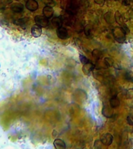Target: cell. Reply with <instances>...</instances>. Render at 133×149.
I'll return each mask as SVG.
<instances>
[{"mask_svg": "<svg viewBox=\"0 0 133 149\" xmlns=\"http://www.w3.org/2000/svg\"><path fill=\"white\" fill-rule=\"evenodd\" d=\"M113 35H114V40L122 44L125 40V37L127 34L122 27H114L113 29Z\"/></svg>", "mask_w": 133, "mask_h": 149, "instance_id": "obj_1", "label": "cell"}, {"mask_svg": "<svg viewBox=\"0 0 133 149\" xmlns=\"http://www.w3.org/2000/svg\"><path fill=\"white\" fill-rule=\"evenodd\" d=\"M34 21L36 24L41 26V27H47L49 24L48 19L45 17L44 15L43 16H41V15L36 16L34 17Z\"/></svg>", "mask_w": 133, "mask_h": 149, "instance_id": "obj_2", "label": "cell"}, {"mask_svg": "<svg viewBox=\"0 0 133 149\" xmlns=\"http://www.w3.org/2000/svg\"><path fill=\"white\" fill-rule=\"evenodd\" d=\"M113 135L110 133H106V134H104L101 136L100 137V141L102 143L103 145L104 146H110L111 144H112L113 142Z\"/></svg>", "mask_w": 133, "mask_h": 149, "instance_id": "obj_3", "label": "cell"}, {"mask_svg": "<svg viewBox=\"0 0 133 149\" xmlns=\"http://www.w3.org/2000/svg\"><path fill=\"white\" fill-rule=\"evenodd\" d=\"M26 8L31 12L36 11L38 9V2L36 0H27L25 4Z\"/></svg>", "mask_w": 133, "mask_h": 149, "instance_id": "obj_4", "label": "cell"}, {"mask_svg": "<svg viewBox=\"0 0 133 149\" xmlns=\"http://www.w3.org/2000/svg\"><path fill=\"white\" fill-rule=\"evenodd\" d=\"M57 36L59 39L65 40L67 39L69 37V33H68V30H66V28L63 27V26H59L57 29Z\"/></svg>", "mask_w": 133, "mask_h": 149, "instance_id": "obj_5", "label": "cell"}, {"mask_svg": "<svg viewBox=\"0 0 133 149\" xmlns=\"http://www.w3.org/2000/svg\"><path fill=\"white\" fill-rule=\"evenodd\" d=\"M94 68H95V65H93L92 62H90V61H88V62L83 65V73L86 75H90Z\"/></svg>", "mask_w": 133, "mask_h": 149, "instance_id": "obj_6", "label": "cell"}, {"mask_svg": "<svg viewBox=\"0 0 133 149\" xmlns=\"http://www.w3.org/2000/svg\"><path fill=\"white\" fill-rule=\"evenodd\" d=\"M102 114L107 118H111L113 116V109L111 105L110 106H107L106 104L104 105L102 109Z\"/></svg>", "mask_w": 133, "mask_h": 149, "instance_id": "obj_7", "label": "cell"}, {"mask_svg": "<svg viewBox=\"0 0 133 149\" xmlns=\"http://www.w3.org/2000/svg\"><path fill=\"white\" fill-rule=\"evenodd\" d=\"M42 33L41 26L37 25H34L31 28V34L34 37H39Z\"/></svg>", "mask_w": 133, "mask_h": 149, "instance_id": "obj_8", "label": "cell"}, {"mask_svg": "<svg viewBox=\"0 0 133 149\" xmlns=\"http://www.w3.org/2000/svg\"><path fill=\"white\" fill-rule=\"evenodd\" d=\"M43 15L48 19L52 18L54 15V9H52V7L49 6H44L43 9Z\"/></svg>", "mask_w": 133, "mask_h": 149, "instance_id": "obj_9", "label": "cell"}, {"mask_svg": "<svg viewBox=\"0 0 133 149\" xmlns=\"http://www.w3.org/2000/svg\"><path fill=\"white\" fill-rule=\"evenodd\" d=\"M24 9V6H23L22 3H20V2H16V3H14V4L12 5L11 6V10L16 13H20L23 11Z\"/></svg>", "mask_w": 133, "mask_h": 149, "instance_id": "obj_10", "label": "cell"}, {"mask_svg": "<svg viewBox=\"0 0 133 149\" xmlns=\"http://www.w3.org/2000/svg\"><path fill=\"white\" fill-rule=\"evenodd\" d=\"M28 22H29V19L28 18H20L16 19V20H14V23L16 25L20 26L23 29H25L27 27Z\"/></svg>", "mask_w": 133, "mask_h": 149, "instance_id": "obj_11", "label": "cell"}, {"mask_svg": "<svg viewBox=\"0 0 133 149\" xmlns=\"http://www.w3.org/2000/svg\"><path fill=\"white\" fill-rule=\"evenodd\" d=\"M120 100H119V98L117 96V95H114V96H112L111 98V100H110V105H111V107L112 108H117V107H118L120 106Z\"/></svg>", "mask_w": 133, "mask_h": 149, "instance_id": "obj_12", "label": "cell"}, {"mask_svg": "<svg viewBox=\"0 0 133 149\" xmlns=\"http://www.w3.org/2000/svg\"><path fill=\"white\" fill-rule=\"evenodd\" d=\"M54 146L57 149H65L66 148L65 143L62 139H55L54 141Z\"/></svg>", "mask_w": 133, "mask_h": 149, "instance_id": "obj_13", "label": "cell"}, {"mask_svg": "<svg viewBox=\"0 0 133 149\" xmlns=\"http://www.w3.org/2000/svg\"><path fill=\"white\" fill-rule=\"evenodd\" d=\"M51 23H52V25H54L56 27L62 26V19L61 17H58V16L54 17L51 19Z\"/></svg>", "mask_w": 133, "mask_h": 149, "instance_id": "obj_14", "label": "cell"}, {"mask_svg": "<svg viewBox=\"0 0 133 149\" xmlns=\"http://www.w3.org/2000/svg\"><path fill=\"white\" fill-rule=\"evenodd\" d=\"M114 19H115V21H116L117 23H118V24H121V25H123L124 24L123 16H122V15H121L119 12H117L116 13H115Z\"/></svg>", "mask_w": 133, "mask_h": 149, "instance_id": "obj_15", "label": "cell"}, {"mask_svg": "<svg viewBox=\"0 0 133 149\" xmlns=\"http://www.w3.org/2000/svg\"><path fill=\"white\" fill-rule=\"evenodd\" d=\"M104 63L105 65H106V67H112V66L114 65V61L112 58L108 57V58H105L104 59Z\"/></svg>", "mask_w": 133, "mask_h": 149, "instance_id": "obj_16", "label": "cell"}, {"mask_svg": "<svg viewBox=\"0 0 133 149\" xmlns=\"http://www.w3.org/2000/svg\"><path fill=\"white\" fill-rule=\"evenodd\" d=\"M125 79L127 81H133V73L131 72H127L125 74Z\"/></svg>", "mask_w": 133, "mask_h": 149, "instance_id": "obj_17", "label": "cell"}, {"mask_svg": "<svg viewBox=\"0 0 133 149\" xmlns=\"http://www.w3.org/2000/svg\"><path fill=\"white\" fill-rule=\"evenodd\" d=\"M92 54L94 58H100V56H101V51L100 50H98V49H94L92 52Z\"/></svg>", "mask_w": 133, "mask_h": 149, "instance_id": "obj_18", "label": "cell"}, {"mask_svg": "<svg viewBox=\"0 0 133 149\" xmlns=\"http://www.w3.org/2000/svg\"><path fill=\"white\" fill-rule=\"evenodd\" d=\"M79 60H80V62L83 65H85V64H86L89 61L88 58H86V56L83 55V54H79Z\"/></svg>", "mask_w": 133, "mask_h": 149, "instance_id": "obj_19", "label": "cell"}, {"mask_svg": "<svg viewBox=\"0 0 133 149\" xmlns=\"http://www.w3.org/2000/svg\"><path fill=\"white\" fill-rule=\"evenodd\" d=\"M127 122L128 123V124L133 126V116H128L127 117Z\"/></svg>", "mask_w": 133, "mask_h": 149, "instance_id": "obj_20", "label": "cell"}, {"mask_svg": "<svg viewBox=\"0 0 133 149\" xmlns=\"http://www.w3.org/2000/svg\"><path fill=\"white\" fill-rule=\"evenodd\" d=\"M121 27L123 28V30H125V32L126 33V34H128V33H130V30H129V29H128V26H126V25H125V24H123V25H122V26H121Z\"/></svg>", "mask_w": 133, "mask_h": 149, "instance_id": "obj_21", "label": "cell"}, {"mask_svg": "<svg viewBox=\"0 0 133 149\" xmlns=\"http://www.w3.org/2000/svg\"><path fill=\"white\" fill-rule=\"evenodd\" d=\"M55 2H54L53 0H48V2H47V6H55Z\"/></svg>", "mask_w": 133, "mask_h": 149, "instance_id": "obj_22", "label": "cell"}, {"mask_svg": "<svg viewBox=\"0 0 133 149\" xmlns=\"http://www.w3.org/2000/svg\"><path fill=\"white\" fill-rule=\"evenodd\" d=\"M94 2L98 5H103L104 3L105 0H94Z\"/></svg>", "mask_w": 133, "mask_h": 149, "instance_id": "obj_23", "label": "cell"}, {"mask_svg": "<svg viewBox=\"0 0 133 149\" xmlns=\"http://www.w3.org/2000/svg\"><path fill=\"white\" fill-rule=\"evenodd\" d=\"M113 66H114V67L116 69H121V65H114H114H113Z\"/></svg>", "mask_w": 133, "mask_h": 149, "instance_id": "obj_24", "label": "cell"}, {"mask_svg": "<svg viewBox=\"0 0 133 149\" xmlns=\"http://www.w3.org/2000/svg\"><path fill=\"white\" fill-rule=\"evenodd\" d=\"M124 5H128L129 4V0H123V2H122Z\"/></svg>", "mask_w": 133, "mask_h": 149, "instance_id": "obj_25", "label": "cell"}, {"mask_svg": "<svg viewBox=\"0 0 133 149\" xmlns=\"http://www.w3.org/2000/svg\"><path fill=\"white\" fill-rule=\"evenodd\" d=\"M16 1H17V2H19V1H21V0H16Z\"/></svg>", "mask_w": 133, "mask_h": 149, "instance_id": "obj_26", "label": "cell"}, {"mask_svg": "<svg viewBox=\"0 0 133 149\" xmlns=\"http://www.w3.org/2000/svg\"><path fill=\"white\" fill-rule=\"evenodd\" d=\"M132 132H133V127H132Z\"/></svg>", "mask_w": 133, "mask_h": 149, "instance_id": "obj_27", "label": "cell"}]
</instances>
